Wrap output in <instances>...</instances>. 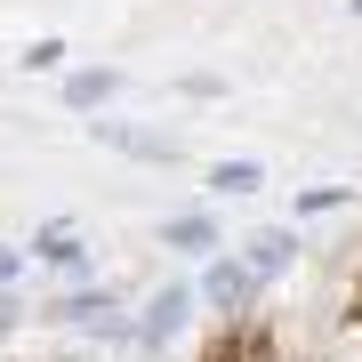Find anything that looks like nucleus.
I'll return each instance as SVG.
<instances>
[{
    "mask_svg": "<svg viewBox=\"0 0 362 362\" xmlns=\"http://www.w3.org/2000/svg\"><path fill=\"white\" fill-rule=\"evenodd\" d=\"M185 314H194V282H161V290H153V306L137 314V330H129V338H137V346H169V338L185 330Z\"/></svg>",
    "mask_w": 362,
    "mask_h": 362,
    "instance_id": "f257e3e1",
    "label": "nucleus"
},
{
    "mask_svg": "<svg viewBox=\"0 0 362 362\" xmlns=\"http://www.w3.org/2000/svg\"><path fill=\"white\" fill-rule=\"evenodd\" d=\"M298 266V233L290 226H258V233H250V242H242V274H250V282H282V274Z\"/></svg>",
    "mask_w": 362,
    "mask_h": 362,
    "instance_id": "f03ea898",
    "label": "nucleus"
},
{
    "mask_svg": "<svg viewBox=\"0 0 362 362\" xmlns=\"http://www.w3.org/2000/svg\"><path fill=\"white\" fill-rule=\"evenodd\" d=\"M194 298H209L218 314H233V322H242V314L258 306V282L242 274V258H202V290H194Z\"/></svg>",
    "mask_w": 362,
    "mask_h": 362,
    "instance_id": "7ed1b4c3",
    "label": "nucleus"
},
{
    "mask_svg": "<svg viewBox=\"0 0 362 362\" xmlns=\"http://www.w3.org/2000/svg\"><path fill=\"white\" fill-rule=\"evenodd\" d=\"M25 258L57 266V274H89V250H81V226H73V218H49V226L25 242Z\"/></svg>",
    "mask_w": 362,
    "mask_h": 362,
    "instance_id": "20e7f679",
    "label": "nucleus"
},
{
    "mask_svg": "<svg viewBox=\"0 0 362 362\" xmlns=\"http://www.w3.org/2000/svg\"><path fill=\"white\" fill-rule=\"evenodd\" d=\"M161 242H169V250H185V258H218L226 226L209 218V209H177V218H161Z\"/></svg>",
    "mask_w": 362,
    "mask_h": 362,
    "instance_id": "39448f33",
    "label": "nucleus"
},
{
    "mask_svg": "<svg viewBox=\"0 0 362 362\" xmlns=\"http://www.w3.org/2000/svg\"><path fill=\"white\" fill-rule=\"evenodd\" d=\"M113 97H121V73H113V65H81V73L65 81V105H73V113H105Z\"/></svg>",
    "mask_w": 362,
    "mask_h": 362,
    "instance_id": "423d86ee",
    "label": "nucleus"
},
{
    "mask_svg": "<svg viewBox=\"0 0 362 362\" xmlns=\"http://www.w3.org/2000/svg\"><path fill=\"white\" fill-rule=\"evenodd\" d=\"M89 129L113 145V153H137V161H177V145H169V137H145V129H129V121H89Z\"/></svg>",
    "mask_w": 362,
    "mask_h": 362,
    "instance_id": "0eeeda50",
    "label": "nucleus"
},
{
    "mask_svg": "<svg viewBox=\"0 0 362 362\" xmlns=\"http://www.w3.org/2000/svg\"><path fill=\"white\" fill-rule=\"evenodd\" d=\"M105 314H113V290H65L49 306V322H65V330H97Z\"/></svg>",
    "mask_w": 362,
    "mask_h": 362,
    "instance_id": "6e6552de",
    "label": "nucleus"
},
{
    "mask_svg": "<svg viewBox=\"0 0 362 362\" xmlns=\"http://www.w3.org/2000/svg\"><path fill=\"white\" fill-rule=\"evenodd\" d=\"M202 185H209V194H226V202H242V194H258V185H266V169H258V161H209Z\"/></svg>",
    "mask_w": 362,
    "mask_h": 362,
    "instance_id": "1a4fd4ad",
    "label": "nucleus"
},
{
    "mask_svg": "<svg viewBox=\"0 0 362 362\" xmlns=\"http://www.w3.org/2000/svg\"><path fill=\"white\" fill-rule=\"evenodd\" d=\"M65 57H73V49H65V40H57V33H40V40H33V49H25V57H16V65H25V73H57V65H65Z\"/></svg>",
    "mask_w": 362,
    "mask_h": 362,
    "instance_id": "9d476101",
    "label": "nucleus"
},
{
    "mask_svg": "<svg viewBox=\"0 0 362 362\" xmlns=\"http://www.w3.org/2000/svg\"><path fill=\"white\" fill-rule=\"evenodd\" d=\"M354 194L346 185H306V194H298V218H330V209H346Z\"/></svg>",
    "mask_w": 362,
    "mask_h": 362,
    "instance_id": "9b49d317",
    "label": "nucleus"
},
{
    "mask_svg": "<svg viewBox=\"0 0 362 362\" xmlns=\"http://www.w3.org/2000/svg\"><path fill=\"white\" fill-rule=\"evenodd\" d=\"M16 274H25V250H8V242H0V290H16Z\"/></svg>",
    "mask_w": 362,
    "mask_h": 362,
    "instance_id": "f8f14e48",
    "label": "nucleus"
},
{
    "mask_svg": "<svg viewBox=\"0 0 362 362\" xmlns=\"http://www.w3.org/2000/svg\"><path fill=\"white\" fill-rule=\"evenodd\" d=\"M16 314H25V306H16V290H0V338L16 330Z\"/></svg>",
    "mask_w": 362,
    "mask_h": 362,
    "instance_id": "ddd939ff",
    "label": "nucleus"
},
{
    "mask_svg": "<svg viewBox=\"0 0 362 362\" xmlns=\"http://www.w3.org/2000/svg\"><path fill=\"white\" fill-rule=\"evenodd\" d=\"M346 8H354V16H362V0H346Z\"/></svg>",
    "mask_w": 362,
    "mask_h": 362,
    "instance_id": "4468645a",
    "label": "nucleus"
}]
</instances>
